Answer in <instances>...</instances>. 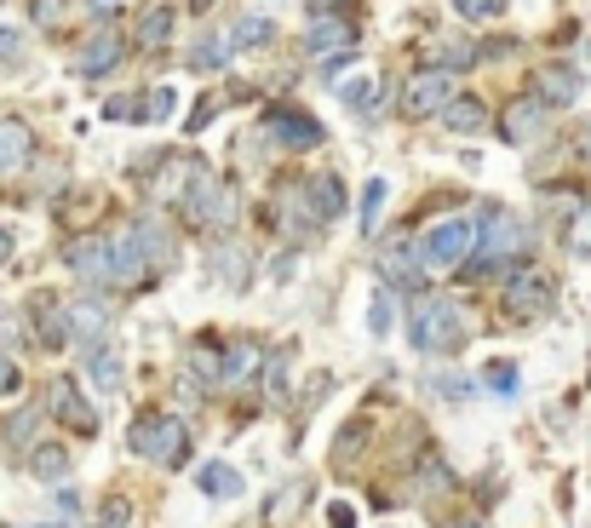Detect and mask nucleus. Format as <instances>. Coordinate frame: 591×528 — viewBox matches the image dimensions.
<instances>
[{
    "label": "nucleus",
    "mask_w": 591,
    "mask_h": 528,
    "mask_svg": "<svg viewBox=\"0 0 591 528\" xmlns=\"http://www.w3.org/2000/svg\"><path fill=\"white\" fill-rule=\"evenodd\" d=\"M29 472H35L40 482H58V477H64V472H70V454H64V449H58V442H40V449L29 454Z\"/></svg>",
    "instance_id": "27"
},
{
    "label": "nucleus",
    "mask_w": 591,
    "mask_h": 528,
    "mask_svg": "<svg viewBox=\"0 0 591 528\" xmlns=\"http://www.w3.org/2000/svg\"><path fill=\"white\" fill-rule=\"evenodd\" d=\"M271 402H288V379H281V356L271 362Z\"/></svg>",
    "instance_id": "41"
},
{
    "label": "nucleus",
    "mask_w": 591,
    "mask_h": 528,
    "mask_svg": "<svg viewBox=\"0 0 591 528\" xmlns=\"http://www.w3.org/2000/svg\"><path fill=\"white\" fill-rule=\"evenodd\" d=\"M213 7V0H190V12H208Z\"/></svg>",
    "instance_id": "47"
},
{
    "label": "nucleus",
    "mask_w": 591,
    "mask_h": 528,
    "mask_svg": "<svg viewBox=\"0 0 591 528\" xmlns=\"http://www.w3.org/2000/svg\"><path fill=\"white\" fill-rule=\"evenodd\" d=\"M259 368H264V351H259L253 339H241L236 351L224 356V385H248V379H253Z\"/></svg>",
    "instance_id": "23"
},
{
    "label": "nucleus",
    "mask_w": 591,
    "mask_h": 528,
    "mask_svg": "<svg viewBox=\"0 0 591 528\" xmlns=\"http://www.w3.org/2000/svg\"><path fill=\"white\" fill-rule=\"evenodd\" d=\"M64 264H70L80 281H115V248H110L104 236L70 241V248H64Z\"/></svg>",
    "instance_id": "13"
},
{
    "label": "nucleus",
    "mask_w": 591,
    "mask_h": 528,
    "mask_svg": "<svg viewBox=\"0 0 591 528\" xmlns=\"http://www.w3.org/2000/svg\"><path fill=\"white\" fill-rule=\"evenodd\" d=\"M224 58H230V40H201V47L190 52V70L208 75V70H218V64H224Z\"/></svg>",
    "instance_id": "31"
},
{
    "label": "nucleus",
    "mask_w": 591,
    "mask_h": 528,
    "mask_svg": "<svg viewBox=\"0 0 591 528\" xmlns=\"http://www.w3.org/2000/svg\"><path fill=\"white\" fill-rule=\"evenodd\" d=\"M87 374H92L98 385H110V391H115V385H121V356L104 351V344H92V351H87Z\"/></svg>",
    "instance_id": "29"
},
{
    "label": "nucleus",
    "mask_w": 591,
    "mask_h": 528,
    "mask_svg": "<svg viewBox=\"0 0 591 528\" xmlns=\"http://www.w3.org/2000/svg\"><path fill=\"white\" fill-rule=\"evenodd\" d=\"M87 7H92V12H115V7H121V0H87Z\"/></svg>",
    "instance_id": "46"
},
{
    "label": "nucleus",
    "mask_w": 591,
    "mask_h": 528,
    "mask_svg": "<svg viewBox=\"0 0 591 528\" xmlns=\"http://www.w3.org/2000/svg\"><path fill=\"white\" fill-rule=\"evenodd\" d=\"M133 454L150 460V465H161V472L185 465V460H190V431H185V419H173V414H138V419H133Z\"/></svg>",
    "instance_id": "1"
},
{
    "label": "nucleus",
    "mask_w": 591,
    "mask_h": 528,
    "mask_svg": "<svg viewBox=\"0 0 591 528\" xmlns=\"http://www.w3.org/2000/svg\"><path fill=\"white\" fill-rule=\"evenodd\" d=\"M339 98H344L351 110H362V115H379V110H385V80H379V75L344 80V87H339Z\"/></svg>",
    "instance_id": "21"
},
{
    "label": "nucleus",
    "mask_w": 591,
    "mask_h": 528,
    "mask_svg": "<svg viewBox=\"0 0 591 528\" xmlns=\"http://www.w3.org/2000/svg\"><path fill=\"white\" fill-rule=\"evenodd\" d=\"M138 115H144V121H161V115H173V92H167V87L144 92V98H138Z\"/></svg>",
    "instance_id": "33"
},
{
    "label": "nucleus",
    "mask_w": 591,
    "mask_h": 528,
    "mask_svg": "<svg viewBox=\"0 0 591 528\" xmlns=\"http://www.w3.org/2000/svg\"><path fill=\"white\" fill-rule=\"evenodd\" d=\"M121 52H127V40H121V29H92L87 40H80V52H75V75H110L121 64Z\"/></svg>",
    "instance_id": "12"
},
{
    "label": "nucleus",
    "mask_w": 591,
    "mask_h": 528,
    "mask_svg": "<svg viewBox=\"0 0 591 528\" xmlns=\"http://www.w3.org/2000/svg\"><path fill=\"white\" fill-rule=\"evenodd\" d=\"M127 523H133V500L110 494L104 505H98V528H127Z\"/></svg>",
    "instance_id": "32"
},
{
    "label": "nucleus",
    "mask_w": 591,
    "mask_h": 528,
    "mask_svg": "<svg viewBox=\"0 0 591 528\" xmlns=\"http://www.w3.org/2000/svg\"><path fill=\"white\" fill-rule=\"evenodd\" d=\"M442 121L454 133H482V121H488V110H482V98H454V104L442 110Z\"/></svg>",
    "instance_id": "26"
},
{
    "label": "nucleus",
    "mask_w": 591,
    "mask_h": 528,
    "mask_svg": "<svg viewBox=\"0 0 591 528\" xmlns=\"http://www.w3.org/2000/svg\"><path fill=\"white\" fill-rule=\"evenodd\" d=\"M385 196H391V185H385V178H368V190H362V213H356L362 236H374V230H379V208H385Z\"/></svg>",
    "instance_id": "28"
},
{
    "label": "nucleus",
    "mask_w": 591,
    "mask_h": 528,
    "mask_svg": "<svg viewBox=\"0 0 591 528\" xmlns=\"http://www.w3.org/2000/svg\"><path fill=\"white\" fill-rule=\"evenodd\" d=\"M482 248V218H448L425 236V264H442V271H454Z\"/></svg>",
    "instance_id": "4"
},
{
    "label": "nucleus",
    "mask_w": 591,
    "mask_h": 528,
    "mask_svg": "<svg viewBox=\"0 0 591 528\" xmlns=\"http://www.w3.org/2000/svg\"><path fill=\"white\" fill-rule=\"evenodd\" d=\"M528 248V230L517 225V213H505V208H482V264L477 271H488L494 259H512V253H523Z\"/></svg>",
    "instance_id": "5"
},
{
    "label": "nucleus",
    "mask_w": 591,
    "mask_h": 528,
    "mask_svg": "<svg viewBox=\"0 0 591 528\" xmlns=\"http://www.w3.org/2000/svg\"><path fill=\"white\" fill-rule=\"evenodd\" d=\"M17 385H24V374H17V362L0 351V397H17Z\"/></svg>",
    "instance_id": "38"
},
{
    "label": "nucleus",
    "mask_w": 591,
    "mask_h": 528,
    "mask_svg": "<svg viewBox=\"0 0 591 528\" xmlns=\"http://www.w3.org/2000/svg\"><path fill=\"white\" fill-rule=\"evenodd\" d=\"M29 161H35V133H29V121L7 115V121H0V178L29 173Z\"/></svg>",
    "instance_id": "14"
},
{
    "label": "nucleus",
    "mask_w": 591,
    "mask_h": 528,
    "mask_svg": "<svg viewBox=\"0 0 591 528\" xmlns=\"http://www.w3.org/2000/svg\"><path fill=\"white\" fill-rule=\"evenodd\" d=\"M196 482H201V494H213V500H230V494H241V472H236V465H224V460L201 465V472H196Z\"/></svg>",
    "instance_id": "22"
},
{
    "label": "nucleus",
    "mask_w": 591,
    "mask_h": 528,
    "mask_svg": "<svg viewBox=\"0 0 591 528\" xmlns=\"http://www.w3.org/2000/svg\"><path fill=\"white\" fill-rule=\"evenodd\" d=\"M213 115H218V98H201V104L190 110V121H185V127H190V133H201V127H208Z\"/></svg>",
    "instance_id": "40"
},
{
    "label": "nucleus",
    "mask_w": 591,
    "mask_h": 528,
    "mask_svg": "<svg viewBox=\"0 0 591 528\" xmlns=\"http://www.w3.org/2000/svg\"><path fill=\"white\" fill-rule=\"evenodd\" d=\"M505 144H535V138L545 133V104L540 98H512L505 104Z\"/></svg>",
    "instance_id": "15"
},
{
    "label": "nucleus",
    "mask_w": 591,
    "mask_h": 528,
    "mask_svg": "<svg viewBox=\"0 0 591 528\" xmlns=\"http://www.w3.org/2000/svg\"><path fill=\"white\" fill-rule=\"evenodd\" d=\"M167 40H173V7H150L144 17H138V47L161 52Z\"/></svg>",
    "instance_id": "24"
},
{
    "label": "nucleus",
    "mask_w": 591,
    "mask_h": 528,
    "mask_svg": "<svg viewBox=\"0 0 591 528\" xmlns=\"http://www.w3.org/2000/svg\"><path fill=\"white\" fill-rule=\"evenodd\" d=\"M391 322H397V316H391V299L379 293V299H374V311H368V328L385 339V334H391Z\"/></svg>",
    "instance_id": "36"
},
{
    "label": "nucleus",
    "mask_w": 591,
    "mask_h": 528,
    "mask_svg": "<svg viewBox=\"0 0 591 528\" xmlns=\"http://www.w3.org/2000/svg\"><path fill=\"white\" fill-rule=\"evenodd\" d=\"M379 264H385V276H391L397 288H425V264L414 259V241H407V236H391V241H385Z\"/></svg>",
    "instance_id": "16"
},
{
    "label": "nucleus",
    "mask_w": 591,
    "mask_h": 528,
    "mask_svg": "<svg viewBox=\"0 0 591 528\" xmlns=\"http://www.w3.org/2000/svg\"><path fill=\"white\" fill-rule=\"evenodd\" d=\"M190 368L208 374V379H224V362L213 356V344H196V351H190Z\"/></svg>",
    "instance_id": "34"
},
{
    "label": "nucleus",
    "mask_w": 591,
    "mask_h": 528,
    "mask_svg": "<svg viewBox=\"0 0 591 528\" xmlns=\"http://www.w3.org/2000/svg\"><path fill=\"white\" fill-rule=\"evenodd\" d=\"M304 47H311V52H351L356 29L344 24V17H316V24L304 29Z\"/></svg>",
    "instance_id": "18"
},
{
    "label": "nucleus",
    "mask_w": 591,
    "mask_h": 528,
    "mask_svg": "<svg viewBox=\"0 0 591 528\" xmlns=\"http://www.w3.org/2000/svg\"><path fill=\"white\" fill-rule=\"evenodd\" d=\"M465 339H471V322H465V311L454 299H419L414 304V344L419 351L448 356V351H460Z\"/></svg>",
    "instance_id": "2"
},
{
    "label": "nucleus",
    "mask_w": 591,
    "mask_h": 528,
    "mask_svg": "<svg viewBox=\"0 0 591 528\" xmlns=\"http://www.w3.org/2000/svg\"><path fill=\"white\" fill-rule=\"evenodd\" d=\"M580 155H586V167H591V121H586V133H580Z\"/></svg>",
    "instance_id": "45"
},
{
    "label": "nucleus",
    "mask_w": 591,
    "mask_h": 528,
    "mask_svg": "<svg viewBox=\"0 0 591 528\" xmlns=\"http://www.w3.org/2000/svg\"><path fill=\"white\" fill-rule=\"evenodd\" d=\"M488 385H494V391H517V368L512 362H494V368H488Z\"/></svg>",
    "instance_id": "39"
},
{
    "label": "nucleus",
    "mask_w": 591,
    "mask_h": 528,
    "mask_svg": "<svg viewBox=\"0 0 591 528\" xmlns=\"http://www.w3.org/2000/svg\"><path fill=\"white\" fill-rule=\"evenodd\" d=\"M70 316H75V334L87 339V344H104L110 322H115V311H110V304H98V299H80V304H70Z\"/></svg>",
    "instance_id": "20"
},
{
    "label": "nucleus",
    "mask_w": 591,
    "mask_h": 528,
    "mask_svg": "<svg viewBox=\"0 0 591 528\" xmlns=\"http://www.w3.org/2000/svg\"><path fill=\"white\" fill-rule=\"evenodd\" d=\"M552 299H557V281L545 276V271H517L512 276V288H505V304H512V316H545L552 311Z\"/></svg>",
    "instance_id": "8"
},
{
    "label": "nucleus",
    "mask_w": 591,
    "mask_h": 528,
    "mask_svg": "<svg viewBox=\"0 0 591 528\" xmlns=\"http://www.w3.org/2000/svg\"><path fill=\"white\" fill-rule=\"evenodd\" d=\"M185 218H190V225H201V230H224L236 218V190L201 167V178H196L190 196H185Z\"/></svg>",
    "instance_id": "3"
},
{
    "label": "nucleus",
    "mask_w": 591,
    "mask_h": 528,
    "mask_svg": "<svg viewBox=\"0 0 591 528\" xmlns=\"http://www.w3.org/2000/svg\"><path fill=\"white\" fill-rule=\"evenodd\" d=\"M351 523H356L351 505H334V512H328V528H351Z\"/></svg>",
    "instance_id": "43"
},
{
    "label": "nucleus",
    "mask_w": 591,
    "mask_h": 528,
    "mask_svg": "<svg viewBox=\"0 0 591 528\" xmlns=\"http://www.w3.org/2000/svg\"><path fill=\"white\" fill-rule=\"evenodd\" d=\"M271 138H276V144H288V150H316L328 133H322V121H316L311 110L276 104V110H271Z\"/></svg>",
    "instance_id": "10"
},
{
    "label": "nucleus",
    "mask_w": 591,
    "mask_h": 528,
    "mask_svg": "<svg viewBox=\"0 0 591 528\" xmlns=\"http://www.w3.org/2000/svg\"><path fill=\"white\" fill-rule=\"evenodd\" d=\"M299 505H304V482H288V489H281V494H271V505H264V528L293 523V517H299Z\"/></svg>",
    "instance_id": "25"
},
{
    "label": "nucleus",
    "mask_w": 591,
    "mask_h": 528,
    "mask_svg": "<svg viewBox=\"0 0 591 528\" xmlns=\"http://www.w3.org/2000/svg\"><path fill=\"white\" fill-rule=\"evenodd\" d=\"M138 104H133V98H110V104H104V121H127Z\"/></svg>",
    "instance_id": "42"
},
{
    "label": "nucleus",
    "mask_w": 591,
    "mask_h": 528,
    "mask_svg": "<svg viewBox=\"0 0 591 528\" xmlns=\"http://www.w3.org/2000/svg\"><path fill=\"white\" fill-rule=\"evenodd\" d=\"M271 40V17H241L230 29V47H264Z\"/></svg>",
    "instance_id": "30"
},
{
    "label": "nucleus",
    "mask_w": 591,
    "mask_h": 528,
    "mask_svg": "<svg viewBox=\"0 0 591 528\" xmlns=\"http://www.w3.org/2000/svg\"><path fill=\"white\" fill-rule=\"evenodd\" d=\"M29 322H35L40 351H70V339H75V316H70V304H64V299L35 293V299H29Z\"/></svg>",
    "instance_id": "7"
},
{
    "label": "nucleus",
    "mask_w": 591,
    "mask_h": 528,
    "mask_svg": "<svg viewBox=\"0 0 591 528\" xmlns=\"http://www.w3.org/2000/svg\"><path fill=\"white\" fill-rule=\"evenodd\" d=\"M535 98H540V104H575V98H580V75L568 70V64L540 70V80H535Z\"/></svg>",
    "instance_id": "19"
},
{
    "label": "nucleus",
    "mask_w": 591,
    "mask_h": 528,
    "mask_svg": "<svg viewBox=\"0 0 591 528\" xmlns=\"http://www.w3.org/2000/svg\"><path fill=\"white\" fill-rule=\"evenodd\" d=\"M304 201H311L316 225H334V218L344 213V185H339V173H316V178H304Z\"/></svg>",
    "instance_id": "17"
},
{
    "label": "nucleus",
    "mask_w": 591,
    "mask_h": 528,
    "mask_svg": "<svg viewBox=\"0 0 591 528\" xmlns=\"http://www.w3.org/2000/svg\"><path fill=\"white\" fill-rule=\"evenodd\" d=\"M7 259H12V230L0 225V264H7Z\"/></svg>",
    "instance_id": "44"
},
{
    "label": "nucleus",
    "mask_w": 591,
    "mask_h": 528,
    "mask_svg": "<svg viewBox=\"0 0 591 528\" xmlns=\"http://www.w3.org/2000/svg\"><path fill=\"white\" fill-rule=\"evenodd\" d=\"M58 12H64V0H35V7H29L35 29H52V24H58Z\"/></svg>",
    "instance_id": "37"
},
{
    "label": "nucleus",
    "mask_w": 591,
    "mask_h": 528,
    "mask_svg": "<svg viewBox=\"0 0 591 528\" xmlns=\"http://www.w3.org/2000/svg\"><path fill=\"white\" fill-rule=\"evenodd\" d=\"M454 104V80H448V70H419L414 80L402 87V115L407 121H425Z\"/></svg>",
    "instance_id": "6"
},
{
    "label": "nucleus",
    "mask_w": 591,
    "mask_h": 528,
    "mask_svg": "<svg viewBox=\"0 0 591 528\" xmlns=\"http://www.w3.org/2000/svg\"><path fill=\"white\" fill-rule=\"evenodd\" d=\"M47 408L58 414V425H70L75 437H92V431H98V408H92L87 397H80V385H75V379H52Z\"/></svg>",
    "instance_id": "9"
},
{
    "label": "nucleus",
    "mask_w": 591,
    "mask_h": 528,
    "mask_svg": "<svg viewBox=\"0 0 591 528\" xmlns=\"http://www.w3.org/2000/svg\"><path fill=\"white\" fill-rule=\"evenodd\" d=\"M110 248H115V281H121V288H133V281L150 276V241H144V225L115 230Z\"/></svg>",
    "instance_id": "11"
},
{
    "label": "nucleus",
    "mask_w": 591,
    "mask_h": 528,
    "mask_svg": "<svg viewBox=\"0 0 591 528\" xmlns=\"http://www.w3.org/2000/svg\"><path fill=\"white\" fill-rule=\"evenodd\" d=\"M460 7V17H471V24H482V17H500V7L505 0H454Z\"/></svg>",
    "instance_id": "35"
}]
</instances>
